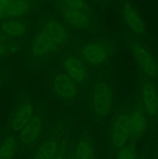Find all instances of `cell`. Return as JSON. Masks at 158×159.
Returning a JSON list of instances; mask_svg holds the SVG:
<instances>
[{
  "label": "cell",
  "mask_w": 158,
  "mask_h": 159,
  "mask_svg": "<svg viewBox=\"0 0 158 159\" xmlns=\"http://www.w3.org/2000/svg\"><path fill=\"white\" fill-rule=\"evenodd\" d=\"M53 159H65L63 152H60V151H59L58 153L55 155V157Z\"/></svg>",
  "instance_id": "23"
},
{
  "label": "cell",
  "mask_w": 158,
  "mask_h": 159,
  "mask_svg": "<svg viewBox=\"0 0 158 159\" xmlns=\"http://www.w3.org/2000/svg\"><path fill=\"white\" fill-rule=\"evenodd\" d=\"M12 50V48L10 45L4 43H0V58L7 55L9 52Z\"/></svg>",
  "instance_id": "22"
},
{
  "label": "cell",
  "mask_w": 158,
  "mask_h": 159,
  "mask_svg": "<svg viewBox=\"0 0 158 159\" xmlns=\"http://www.w3.org/2000/svg\"><path fill=\"white\" fill-rule=\"evenodd\" d=\"M63 6L71 9H78L87 12H91L86 0H60L59 2Z\"/></svg>",
  "instance_id": "19"
},
{
  "label": "cell",
  "mask_w": 158,
  "mask_h": 159,
  "mask_svg": "<svg viewBox=\"0 0 158 159\" xmlns=\"http://www.w3.org/2000/svg\"><path fill=\"white\" fill-rule=\"evenodd\" d=\"M65 159H74V158H71V157H68V158H65Z\"/></svg>",
  "instance_id": "25"
},
{
  "label": "cell",
  "mask_w": 158,
  "mask_h": 159,
  "mask_svg": "<svg viewBox=\"0 0 158 159\" xmlns=\"http://www.w3.org/2000/svg\"><path fill=\"white\" fill-rule=\"evenodd\" d=\"M130 113L122 111L113 119L108 134V143L113 150L119 152L129 139Z\"/></svg>",
  "instance_id": "4"
},
{
  "label": "cell",
  "mask_w": 158,
  "mask_h": 159,
  "mask_svg": "<svg viewBox=\"0 0 158 159\" xmlns=\"http://www.w3.org/2000/svg\"><path fill=\"white\" fill-rule=\"evenodd\" d=\"M60 50L51 37L38 28L30 43V54L34 60L43 61L50 58Z\"/></svg>",
  "instance_id": "5"
},
{
  "label": "cell",
  "mask_w": 158,
  "mask_h": 159,
  "mask_svg": "<svg viewBox=\"0 0 158 159\" xmlns=\"http://www.w3.org/2000/svg\"><path fill=\"white\" fill-rule=\"evenodd\" d=\"M38 28L46 32L60 49L69 43L71 39L69 30L56 19L46 18L42 20Z\"/></svg>",
  "instance_id": "9"
},
{
  "label": "cell",
  "mask_w": 158,
  "mask_h": 159,
  "mask_svg": "<svg viewBox=\"0 0 158 159\" xmlns=\"http://www.w3.org/2000/svg\"><path fill=\"white\" fill-rule=\"evenodd\" d=\"M63 71L75 82L77 86L86 85L88 80V69L87 65L77 55L65 56L62 60Z\"/></svg>",
  "instance_id": "8"
},
{
  "label": "cell",
  "mask_w": 158,
  "mask_h": 159,
  "mask_svg": "<svg viewBox=\"0 0 158 159\" xmlns=\"http://www.w3.org/2000/svg\"><path fill=\"white\" fill-rule=\"evenodd\" d=\"M26 31L27 24L20 19H7L0 23V33L5 37H21Z\"/></svg>",
  "instance_id": "17"
},
{
  "label": "cell",
  "mask_w": 158,
  "mask_h": 159,
  "mask_svg": "<svg viewBox=\"0 0 158 159\" xmlns=\"http://www.w3.org/2000/svg\"><path fill=\"white\" fill-rule=\"evenodd\" d=\"M74 159H95V146L91 135L85 133L75 144Z\"/></svg>",
  "instance_id": "15"
},
{
  "label": "cell",
  "mask_w": 158,
  "mask_h": 159,
  "mask_svg": "<svg viewBox=\"0 0 158 159\" xmlns=\"http://www.w3.org/2000/svg\"><path fill=\"white\" fill-rule=\"evenodd\" d=\"M91 110L98 121H104L112 113L114 107V92L108 81L101 79L92 86L90 98Z\"/></svg>",
  "instance_id": "1"
},
{
  "label": "cell",
  "mask_w": 158,
  "mask_h": 159,
  "mask_svg": "<svg viewBox=\"0 0 158 159\" xmlns=\"http://www.w3.org/2000/svg\"><path fill=\"white\" fill-rule=\"evenodd\" d=\"M5 36H3L2 34L0 33V43H4L5 40H6V38H5Z\"/></svg>",
  "instance_id": "24"
},
{
  "label": "cell",
  "mask_w": 158,
  "mask_h": 159,
  "mask_svg": "<svg viewBox=\"0 0 158 159\" xmlns=\"http://www.w3.org/2000/svg\"><path fill=\"white\" fill-rule=\"evenodd\" d=\"M57 8L62 20L74 30L77 32H85L91 29L93 24L91 12L71 9L60 3L57 5Z\"/></svg>",
  "instance_id": "6"
},
{
  "label": "cell",
  "mask_w": 158,
  "mask_h": 159,
  "mask_svg": "<svg viewBox=\"0 0 158 159\" xmlns=\"http://www.w3.org/2000/svg\"><path fill=\"white\" fill-rule=\"evenodd\" d=\"M13 0H0V21L8 18V13Z\"/></svg>",
  "instance_id": "21"
},
{
  "label": "cell",
  "mask_w": 158,
  "mask_h": 159,
  "mask_svg": "<svg viewBox=\"0 0 158 159\" xmlns=\"http://www.w3.org/2000/svg\"><path fill=\"white\" fill-rule=\"evenodd\" d=\"M2 81V75H1V73H0V82H1Z\"/></svg>",
  "instance_id": "26"
},
{
  "label": "cell",
  "mask_w": 158,
  "mask_h": 159,
  "mask_svg": "<svg viewBox=\"0 0 158 159\" xmlns=\"http://www.w3.org/2000/svg\"><path fill=\"white\" fill-rule=\"evenodd\" d=\"M51 87L58 98L71 102L78 96V86L64 71H57L51 78Z\"/></svg>",
  "instance_id": "7"
},
{
  "label": "cell",
  "mask_w": 158,
  "mask_h": 159,
  "mask_svg": "<svg viewBox=\"0 0 158 159\" xmlns=\"http://www.w3.org/2000/svg\"><path fill=\"white\" fill-rule=\"evenodd\" d=\"M33 106L30 102H24L17 107L11 116L9 122L10 128L15 132L21 131L33 116Z\"/></svg>",
  "instance_id": "14"
},
{
  "label": "cell",
  "mask_w": 158,
  "mask_h": 159,
  "mask_svg": "<svg viewBox=\"0 0 158 159\" xmlns=\"http://www.w3.org/2000/svg\"><path fill=\"white\" fill-rule=\"evenodd\" d=\"M147 114L142 106L136 107L129 115V138L136 140L140 138L147 128Z\"/></svg>",
  "instance_id": "13"
},
{
  "label": "cell",
  "mask_w": 158,
  "mask_h": 159,
  "mask_svg": "<svg viewBox=\"0 0 158 159\" xmlns=\"http://www.w3.org/2000/svg\"><path fill=\"white\" fill-rule=\"evenodd\" d=\"M114 46L109 40H97L85 42L77 48V56L91 67L105 65L111 58Z\"/></svg>",
  "instance_id": "2"
},
{
  "label": "cell",
  "mask_w": 158,
  "mask_h": 159,
  "mask_svg": "<svg viewBox=\"0 0 158 159\" xmlns=\"http://www.w3.org/2000/svg\"><path fill=\"white\" fill-rule=\"evenodd\" d=\"M127 44L144 78L150 80L156 79L158 77V64L145 45L134 37H129Z\"/></svg>",
  "instance_id": "3"
},
{
  "label": "cell",
  "mask_w": 158,
  "mask_h": 159,
  "mask_svg": "<svg viewBox=\"0 0 158 159\" xmlns=\"http://www.w3.org/2000/svg\"><path fill=\"white\" fill-rule=\"evenodd\" d=\"M60 151V142L56 138H46L36 149L33 159H53Z\"/></svg>",
  "instance_id": "16"
},
{
  "label": "cell",
  "mask_w": 158,
  "mask_h": 159,
  "mask_svg": "<svg viewBox=\"0 0 158 159\" xmlns=\"http://www.w3.org/2000/svg\"><path fill=\"white\" fill-rule=\"evenodd\" d=\"M43 128V118L39 114H33L28 124L20 132V141L23 145L29 146L38 140Z\"/></svg>",
  "instance_id": "12"
},
{
  "label": "cell",
  "mask_w": 158,
  "mask_h": 159,
  "mask_svg": "<svg viewBox=\"0 0 158 159\" xmlns=\"http://www.w3.org/2000/svg\"><path fill=\"white\" fill-rule=\"evenodd\" d=\"M122 14L124 23L127 29L136 35H143L147 26L140 13L129 0H125L122 4Z\"/></svg>",
  "instance_id": "11"
},
{
  "label": "cell",
  "mask_w": 158,
  "mask_h": 159,
  "mask_svg": "<svg viewBox=\"0 0 158 159\" xmlns=\"http://www.w3.org/2000/svg\"><path fill=\"white\" fill-rule=\"evenodd\" d=\"M116 159H136L134 147L131 144H126L118 152Z\"/></svg>",
  "instance_id": "20"
},
{
  "label": "cell",
  "mask_w": 158,
  "mask_h": 159,
  "mask_svg": "<svg viewBox=\"0 0 158 159\" xmlns=\"http://www.w3.org/2000/svg\"><path fill=\"white\" fill-rule=\"evenodd\" d=\"M17 148V141L13 136H7L0 142V159H13Z\"/></svg>",
  "instance_id": "18"
},
{
  "label": "cell",
  "mask_w": 158,
  "mask_h": 159,
  "mask_svg": "<svg viewBox=\"0 0 158 159\" xmlns=\"http://www.w3.org/2000/svg\"><path fill=\"white\" fill-rule=\"evenodd\" d=\"M141 105L147 116L151 119L158 116V91L153 81L144 78L141 89Z\"/></svg>",
  "instance_id": "10"
}]
</instances>
